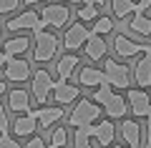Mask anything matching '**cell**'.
I'll return each instance as SVG.
<instances>
[{
    "label": "cell",
    "instance_id": "cell-32",
    "mask_svg": "<svg viewBox=\"0 0 151 148\" xmlns=\"http://www.w3.org/2000/svg\"><path fill=\"white\" fill-rule=\"evenodd\" d=\"M0 148H20V143L15 138H10L8 133H0Z\"/></svg>",
    "mask_w": 151,
    "mask_h": 148
},
{
    "label": "cell",
    "instance_id": "cell-42",
    "mask_svg": "<svg viewBox=\"0 0 151 148\" xmlns=\"http://www.w3.org/2000/svg\"><path fill=\"white\" fill-rule=\"evenodd\" d=\"M149 101H151V93H149Z\"/></svg>",
    "mask_w": 151,
    "mask_h": 148
},
{
    "label": "cell",
    "instance_id": "cell-14",
    "mask_svg": "<svg viewBox=\"0 0 151 148\" xmlns=\"http://www.w3.org/2000/svg\"><path fill=\"white\" fill-rule=\"evenodd\" d=\"M113 48H116L119 58H134V55L144 53V43H136V40H131V38H126V35H116Z\"/></svg>",
    "mask_w": 151,
    "mask_h": 148
},
{
    "label": "cell",
    "instance_id": "cell-13",
    "mask_svg": "<svg viewBox=\"0 0 151 148\" xmlns=\"http://www.w3.org/2000/svg\"><path fill=\"white\" fill-rule=\"evenodd\" d=\"M83 48H86V58L88 60H103V58H106V53H108L106 40H103L101 35H96V33H91V35L86 38Z\"/></svg>",
    "mask_w": 151,
    "mask_h": 148
},
{
    "label": "cell",
    "instance_id": "cell-40",
    "mask_svg": "<svg viewBox=\"0 0 151 148\" xmlns=\"http://www.w3.org/2000/svg\"><path fill=\"white\" fill-rule=\"evenodd\" d=\"M0 95H5V80H0Z\"/></svg>",
    "mask_w": 151,
    "mask_h": 148
},
{
    "label": "cell",
    "instance_id": "cell-31",
    "mask_svg": "<svg viewBox=\"0 0 151 148\" xmlns=\"http://www.w3.org/2000/svg\"><path fill=\"white\" fill-rule=\"evenodd\" d=\"M139 148H151V116L146 118V131L141 133V143Z\"/></svg>",
    "mask_w": 151,
    "mask_h": 148
},
{
    "label": "cell",
    "instance_id": "cell-41",
    "mask_svg": "<svg viewBox=\"0 0 151 148\" xmlns=\"http://www.w3.org/2000/svg\"><path fill=\"white\" fill-rule=\"evenodd\" d=\"M108 148H126V146H108Z\"/></svg>",
    "mask_w": 151,
    "mask_h": 148
},
{
    "label": "cell",
    "instance_id": "cell-38",
    "mask_svg": "<svg viewBox=\"0 0 151 148\" xmlns=\"http://www.w3.org/2000/svg\"><path fill=\"white\" fill-rule=\"evenodd\" d=\"M65 5H68V3H73V5H83V3H86V0H63Z\"/></svg>",
    "mask_w": 151,
    "mask_h": 148
},
{
    "label": "cell",
    "instance_id": "cell-2",
    "mask_svg": "<svg viewBox=\"0 0 151 148\" xmlns=\"http://www.w3.org/2000/svg\"><path fill=\"white\" fill-rule=\"evenodd\" d=\"M106 63H103V78H106V83L111 85V88H119V90H129V65L119 63V60L113 58H103Z\"/></svg>",
    "mask_w": 151,
    "mask_h": 148
},
{
    "label": "cell",
    "instance_id": "cell-7",
    "mask_svg": "<svg viewBox=\"0 0 151 148\" xmlns=\"http://www.w3.org/2000/svg\"><path fill=\"white\" fill-rule=\"evenodd\" d=\"M53 85H55V80L50 78L48 70H35V73L30 75V88H33V95H35L38 103H45L50 98Z\"/></svg>",
    "mask_w": 151,
    "mask_h": 148
},
{
    "label": "cell",
    "instance_id": "cell-15",
    "mask_svg": "<svg viewBox=\"0 0 151 148\" xmlns=\"http://www.w3.org/2000/svg\"><path fill=\"white\" fill-rule=\"evenodd\" d=\"M121 138H124V146L126 148H139V143H141V126L136 121H126L124 118V123H121Z\"/></svg>",
    "mask_w": 151,
    "mask_h": 148
},
{
    "label": "cell",
    "instance_id": "cell-24",
    "mask_svg": "<svg viewBox=\"0 0 151 148\" xmlns=\"http://www.w3.org/2000/svg\"><path fill=\"white\" fill-rule=\"evenodd\" d=\"M111 10L116 18H121V20H126L129 15H134L139 8H136L134 0H111Z\"/></svg>",
    "mask_w": 151,
    "mask_h": 148
},
{
    "label": "cell",
    "instance_id": "cell-9",
    "mask_svg": "<svg viewBox=\"0 0 151 148\" xmlns=\"http://www.w3.org/2000/svg\"><path fill=\"white\" fill-rule=\"evenodd\" d=\"M91 35V30L86 28V23H73V25L65 30V35H63V48L65 50H78V48L86 43V38Z\"/></svg>",
    "mask_w": 151,
    "mask_h": 148
},
{
    "label": "cell",
    "instance_id": "cell-35",
    "mask_svg": "<svg viewBox=\"0 0 151 148\" xmlns=\"http://www.w3.org/2000/svg\"><path fill=\"white\" fill-rule=\"evenodd\" d=\"M134 3H136V8H139L136 13H146V10H149V5H151V0H134Z\"/></svg>",
    "mask_w": 151,
    "mask_h": 148
},
{
    "label": "cell",
    "instance_id": "cell-18",
    "mask_svg": "<svg viewBox=\"0 0 151 148\" xmlns=\"http://www.w3.org/2000/svg\"><path fill=\"white\" fill-rule=\"evenodd\" d=\"M78 65H81V58H78V55H73V53L63 55V58L58 60V65H55V70H58V78H60V80L73 78L76 70H78Z\"/></svg>",
    "mask_w": 151,
    "mask_h": 148
},
{
    "label": "cell",
    "instance_id": "cell-16",
    "mask_svg": "<svg viewBox=\"0 0 151 148\" xmlns=\"http://www.w3.org/2000/svg\"><path fill=\"white\" fill-rule=\"evenodd\" d=\"M103 111H106L108 121H113V118H126V111H129V103H126V95H119L113 93L111 98H108L106 106H101Z\"/></svg>",
    "mask_w": 151,
    "mask_h": 148
},
{
    "label": "cell",
    "instance_id": "cell-11",
    "mask_svg": "<svg viewBox=\"0 0 151 148\" xmlns=\"http://www.w3.org/2000/svg\"><path fill=\"white\" fill-rule=\"evenodd\" d=\"M50 95L55 98V103H58V106H68V103H73L76 98H78V88H76V85H70L68 80H60V78H58Z\"/></svg>",
    "mask_w": 151,
    "mask_h": 148
},
{
    "label": "cell",
    "instance_id": "cell-30",
    "mask_svg": "<svg viewBox=\"0 0 151 148\" xmlns=\"http://www.w3.org/2000/svg\"><path fill=\"white\" fill-rule=\"evenodd\" d=\"M23 0H0V15H8V13H15L20 8Z\"/></svg>",
    "mask_w": 151,
    "mask_h": 148
},
{
    "label": "cell",
    "instance_id": "cell-20",
    "mask_svg": "<svg viewBox=\"0 0 151 148\" xmlns=\"http://www.w3.org/2000/svg\"><path fill=\"white\" fill-rule=\"evenodd\" d=\"M35 128H38V121L33 118V113L28 111V113H20V118H15L13 131H15L18 138H23V136H33V133H35Z\"/></svg>",
    "mask_w": 151,
    "mask_h": 148
},
{
    "label": "cell",
    "instance_id": "cell-12",
    "mask_svg": "<svg viewBox=\"0 0 151 148\" xmlns=\"http://www.w3.org/2000/svg\"><path fill=\"white\" fill-rule=\"evenodd\" d=\"M30 113H33V118L38 121L40 128H50L63 118V106H53V108L45 106V108H38V111H30Z\"/></svg>",
    "mask_w": 151,
    "mask_h": 148
},
{
    "label": "cell",
    "instance_id": "cell-26",
    "mask_svg": "<svg viewBox=\"0 0 151 148\" xmlns=\"http://www.w3.org/2000/svg\"><path fill=\"white\" fill-rule=\"evenodd\" d=\"M113 30V18H106V15H98L96 20H93V30L96 35H108V33Z\"/></svg>",
    "mask_w": 151,
    "mask_h": 148
},
{
    "label": "cell",
    "instance_id": "cell-25",
    "mask_svg": "<svg viewBox=\"0 0 151 148\" xmlns=\"http://www.w3.org/2000/svg\"><path fill=\"white\" fill-rule=\"evenodd\" d=\"M111 95H113V88H111L108 83H103V85H98V88H93V95H91V101L96 103V106H106Z\"/></svg>",
    "mask_w": 151,
    "mask_h": 148
},
{
    "label": "cell",
    "instance_id": "cell-23",
    "mask_svg": "<svg viewBox=\"0 0 151 148\" xmlns=\"http://www.w3.org/2000/svg\"><path fill=\"white\" fill-rule=\"evenodd\" d=\"M129 25H131V30H134L136 35H144V38L151 35V18L146 15V13H134Z\"/></svg>",
    "mask_w": 151,
    "mask_h": 148
},
{
    "label": "cell",
    "instance_id": "cell-1",
    "mask_svg": "<svg viewBox=\"0 0 151 148\" xmlns=\"http://www.w3.org/2000/svg\"><path fill=\"white\" fill-rule=\"evenodd\" d=\"M58 48H60L58 35H53V33H48V30H35V48H33V60H38V63H48L50 58H55Z\"/></svg>",
    "mask_w": 151,
    "mask_h": 148
},
{
    "label": "cell",
    "instance_id": "cell-22",
    "mask_svg": "<svg viewBox=\"0 0 151 148\" xmlns=\"http://www.w3.org/2000/svg\"><path fill=\"white\" fill-rule=\"evenodd\" d=\"M8 106H10V111L15 113H28L30 111V95L25 93V90H10V95H8Z\"/></svg>",
    "mask_w": 151,
    "mask_h": 148
},
{
    "label": "cell",
    "instance_id": "cell-17",
    "mask_svg": "<svg viewBox=\"0 0 151 148\" xmlns=\"http://www.w3.org/2000/svg\"><path fill=\"white\" fill-rule=\"evenodd\" d=\"M134 83H136V88H144V90L151 85V55L139 58V63L134 68Z\"/></svg>",
    "mask_w": 151,
    "mask_h": 148
},
{
    "label": "cell",
    "instance_id": "cell-33",
    "mask_svg": "<svg viewBox=\"0 0 151 148\" xmlns=\"http://www.w3.org/2000/svg\"><path fill=\"white\" fill-rule=\"evenodd\" d=\"M10 128V121H8V113H5V106L0 103V133H8Z\"/></svg>",
    "mask_w": 151,
    "mask_h": 148
},
{
    "label": "cell",
    "instance_id": "cell-37",
    "mask_svg": "<svg viewBox=\"0 0 151 148\" xmlns=\"http://www.w3.org/2000/svg\"><path fill=\"white\" fill-rule=\"evenodd\" d=\"M86 3H91V5H98V8L106 5V0H86Z\"/></svg>",
    "mask_w": 151,
    "mask_h": 148
},
{
    "label": "cell",
    "instance_id": "cell-8",
    "mask_svg": "<svg viewBox=\"0 0 151 148\" xmlns=\"http://www.w3.org/2000/svg\"><path fill=\"white\" fill-rule=\"evenodd\" d=\"M126 103H129V111L134 113L136 118H149L151 116V101L149 93L144 88H134L126 93Z\"/></svg>",
    "mask_w": 151,
    "mask_h": 148
},
{
    "label": "cell",
    "instance_id": "cell-5",
    "mask_svg": "<svg viewBox=\"0 0 151 148\" xmlns=\"http://www.w3.org/2000/svg\"><path fill=\"white\" fill-rule=\"evenodd\" d=\"M5 28L8 30H13V33H20V30H45V23L40 20V15H38L35 10H23V13H18L15 18H10V20L5 23Z\"/></svg>",
    "mask_w": 151,
    "mask_h": 148
},
{
    "label": "cell",
    "instance_id": "cell-10",
    "mask_svg": "<svg viewBox=\"0 0 151 148\" xmlns=\"http://www.w3.org/2000/svg\"><path fill=\"white\" fill-rule=\"evenodd\" d=\"M5 78L13 83H23L25 78H30V65L23 58H8L5 60Z\"/></svg>",
    "mask_w": 151,
    "mask_h": 148
},
{
    "label": "cell",
    "instance_id": "cell-29",
    "mask_svg": "<svg viewBox=\"0 0 151 148\" xmlns=\"http://www.w3.org/2000/svg\"><path fill=\"white\" fill-rule=\"evenodd\" d=\"M73 148H93V141L81 131V128H76V133H73Z\"/></svg>",
    "mask_w": 151,
    "mask_h": 148
},
{
    "label": "cell",
    "instance_id": "cell-3",
    "mask_svg": "<svg viewBox=\"0 0 151 148\" xmlns=\"http://www.w3.org/2000/svg\"><path fill=\"white\" fill-rule=\"evenodd\" d=\"M101 118V106H96L93 101H81L78 106L70 111L68 116V126L73 128H83V126H91Z\"/></svg>",
    "mask_w": 151,
    "mask_h": 148
},
{
    "label": "cell",
    "instance_id": "cell-19",
    "mask_svg": "<svg viewBox=\"0 0 151 148\" xmlns=\"http://www.w3.org/2000/svg\"><path fill=\"white\" fill-rule=\"evenodd\" d=\"M78 83L83 85V88H98V85L106 83V78H103V70L98 68H81L78 70Z\"/></svg>",
    "mask_w": 151,
    "mask_h": 148
},
{
    "label": "cell",
    "instance_id": "cell-21",
    "mask_svg": "<svg viewBox=\"0 0 151 148\" xmlns=\"http://www.w3.org/2000/svg\"><path fill=\"white\" fill-rule=\"evenodd\" d=\"M28 48H30V38L25 35H15V38H8L5 45H3V53L8 55V58H15V55L25 53Z\"/></svg>",
    "mask_w": 151,
    "mask_h": 148
},
{
    "label": "cell",
    "instance_id": "cell-39",
    "mask_svg": "<svg viewBox=\"0 0 151 148\" xmlns=\"http://www.w3.org/2000/svg\"><path fill=\"white\" fill-rule=\"evenodd\" d=\"M25 5H35V3H45V0H23Z\"/></svg>",
    "mask_w": 151,
    "mask_h": 148
},
{
    "label": "cell",
    "instance_id": "cell-36",
    "mask_svg": "<svg viewBox=\"0 0 151 148\" xmlns=\"http://www.w3.org/2000/svg\"><path fill=\"white\" fill-rule=\"evenodd\" d=\"M5 60H8V55H5V53H3V48H0V70L5 68Z\"/></svg>",
    "mask_w": 151,
    "mask_h": 148
},
{
    "label": "cell",
    "instance_id": "cell-6",
    "mask_svg": "<svg viewBox=\"0 0 151 148\" xmlns=\"http://www.w3.org/2000/svg\"><path fill=\"white\" fill-rule=\"evenodd\" d=\"M40 20L50 28H65V23L70 20V10L68 5H60V3H50V5H43V10L38 13Z\"/></svg>",
    "mask_w": 151,
    "mask_h": 148
},
{
    "label": "cell",
    "instance_id": "cell-27",
    "mask_svg": "<svg viewBox=\"0 0 151 148\" xmlns=\"http://www.w3.org/2000/svg\"><path fill=\"white\" fill-rule=\"evenodd\" d=\"M65 143H68V128L58 126L53 131V136H50V141H48V148H65Z\"/></svg>",
    "mask_w": 151,
    "mask_h": 148
},
{
    "label": "cell",
    "instance_id": "cell-28",
    "mask_svg": "<svg viewBox=\"0 0 151 148\" xmlns=\"http://www.w3.org/2000/svg\"><path fill=\"white\" fill-rule=\"evenodd\" d=\"M78 20L81 23H91V20H96L98 18V5H91V3H83L81 8H78Z\"/></svg>",
    "mask_w": 151,
    "mask_h": 148
},
{
    "label": "cell",
    "instance_id": "cell-34",
    "mask_svg": "<svg viewBox=\"0 0 151 148\" xmlns=\"http://www.w3.org/2000/svg\"><path fill=\"white\" fill-rule=\"evenodd\" d=\"M25 148H48V146H45V141H43V138H30Z\"/></svg>",
    "mask_w": 151,
    "mask_h": 148
},
{
    "label": "cell",
    "instance_id": "cell-4",
    "mask_svg": "<svg viewBox=\"0 0 151 148\" xmlns=\"http://www.w3.org/2000/svg\"><path fill=\"white\" fill-rule=\"evenodd\" d=\"M81 131L86 133L91 141H96L101 148L113 146V141H116V126H113V121H96V123H91V126H83Z\"/></svg>",
    "mask_w": 151,
    "mask_h": 148
}]
</instances>
